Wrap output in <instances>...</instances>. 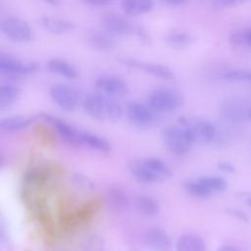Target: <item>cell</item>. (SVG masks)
Returning a JSON list of instances; mask_svg holds the SVG:
<instances>
[{
	"instance_id": "2e32d148",
	"label": "cell",
	"mask_w": 251,
	"mask_h": 251,
	"mask_svg": "<svg viewBox=\"0 0 251 251\" xmlns=\"http://www.w3.org/2000/svg\"><path fill=\"white\" fill-rule=\"evenodd\" d=\"M41 26L52 33L55 34H66L74 31L76 27L75 24L70 20L56 17L42 16L39 19Z\"/></svg>"
},
{
	"instance_id": "ab89813d",
	"label": "cell",
	"mask_w": 251,
	"mask_h": 251,
	"mask_svg": "<svg viewBox=\"0 0 251 251\" xmlns=\"http://www.w3.org/2000/svg\"><path fill=\"white\" fill-rule=\"evenodd\" d=\"M248 204H249V205H250V206H251V198H250V199H249V200H248Z\"/></svg>"
},
{
	"instance_id": "ba28073f",
	"label": "cell",
	"mask_w": 251,
	"mask_h": 251,
	"mask_svg": "<svg viewBox=\"0 0 251 251\" xmlns=\"http://www.w3.org/2000/svg\"><path fill=\"white\" fill-rule=\"evenodd\" d=\"M38 69L36 62H25L9 54H0V73L8 77L26 76L36 73Z\"/></svg>"
},
{
	"instance_id": "7402d4cb",
	"label": "cell",
	"mask_w": 251,
	"mask_h": 251,
	"mask_svg": "<svg viewBox=\"0 0 251 251\" xmlns=\"http://www.w3.org/2000/svg\"><path fill=\"white\" fill-rule=\"evenodd\" d=\"M34 118L23 116L6 117L1 120L0 127L5 132H16L28 127L34 122Z\"/></svg>"
},
{
	"instance_id": "5bb4252c",
	"label": "cell",
	"mask_w": 251,
	"mask_h": 251,
	"mask_svg": "<svg viewBox=\"0 0 251 251\" xmlns=\"http://www.w3.org/2000/svg\"><path fill=\"white\" fill-rule=\"evenodd\" d=\"M95 85L101 93L110 97L124 96L127 94L129 90L128 85L125 80L110 75L99 76L95 81Z\"/></svg>"
},
{
	"instance_id": "52a82bcc",
	"label": "cell",
	"mask_w": 251,
	"mask_h": 251,
	"mask_svg": "<svg viewBox=\"0 0 251 251\" xmlns=\"http://www.w3.org/2000/svg\"><path fill=\"white\" fill-rule=\"evenodd\" d=\"M219 113L227 122L247 123L251 121V103L240 97H230L221 103Z\"/></svg>"
},
{
	"instance_id": "f1b7e54d",
	"label": "cell",
	"mask_w": 251,
	"mask_h": 251,
	"mask_svg": "<svg viewBox=\"0 0 251 251\" xmlns=\"http://www.w3.org/2000/svg\"><path fill=\"white\" fill-rule=\"evenodd\" d=\"M222 77L227 81H250L251 72L246 70H229L222 75Z\"/></svg>"
},
{
	"instance_id": "8fae6325",
	"label": "cell",
	"mask_w": 251,
	"mask_h": 251,
	"mask_svg": "<svg viewBox=\"0 0 251 251\" xmlns=\"http://www.w3.org/2000/svg\"><path fill=\"white\" fill-rule=\"evenodd\" d=\"M119 61L130 68V69H136L139 71H142L148 75H151L155 77H159L162 79L166 80H171L175 78V74L171 68L168 66L162 65V64H157V63H151V62H145L141 61L138 59L134 58H127V57H123L119 58Z\"/></svg>"
},
{
	"instance_id": "f35d334b",
	"label": "cell",
	"mask_w": 251,
	"mask_h": 251,
	"mask_svg": "<svg viewBox=\"0 0 251 251\" xmlns=\"http://www.w3.org/2000/svg\"><path fill=\"white\" fill-rule=\"evenodd\" d=\"M246 45L251 46V29L246 30Z\"/></svg>"
},
{
	"instance_id": "e575fe53",
	"label": "cell",
	"mask_w": 251,
	"mask_h": 251,
	"mask_svg": "<svg viewBox=\"0 0 251 251\" xmlns=\"http://www.w3.org/2000/svg\"><path fill=\"white\" fill-rule=\"evenodd\" d=\"M218 168H219L221 171H223V172H225V173H227V174L234 173V171H235L234 167H233L230 163H227V162H220V163L218 164Z\"/></svg>"
},
{
	"instance_id": "44dd1931",
	"label": "cell",
	"mask_w": 251,
	"mask_h": 251,
	"mask_svg": "<svg viewBox=\"0 0 251 251\" xmlns=\"http://www.w3.org/2000/svg\"><path fill=\"white\" fill-rule=\"evenodd\" d=\"M164 40L168 46L181 49L191 45L194 41V37L190 32L184 30H171L165 35Z\"/></svg>"
},
{
	"instance_id": "8d00e7d4",
	"label": "cell",
	"mask_w": 251,
	"mask_h": 251,
	"mask_svg": "<svg viewBox=\"0 0 251 251\" xmlns=\"http://www.w3.org/2000/svg\"><path fill=\"white\" fill-rule=\"evenodd\" d=\"M218 251H238L236 248H234V247H231V246H227V245H226V246H222V247H220L219 249H218Z\"/></svg>"
},
{
	"instance_id": "cb8c5ba5",
	"label": "cell",
	"mask_w": 251,
	"mask_h": 251,
	"mask_svg": "<svg viewBox=\"0 0 251 251\" xmlns=\"http://www.w3.org/2000/svg\"><path fill=\"white\" fill-rule=\"evenodd\" d=\"M82 146H86L92 150H96L98 152L103 153H108L112 149L111 143L108 140H106L104 137L100 135L88 131H83Z\"/></svg>"
},
{
	"instance_id": "83f0119b",
	"label": "cell",
	"mask_w": 251,
	"mask_h": 251,
	"mask_svg": "<svg viewBox=\"0 0 251 251\" xmlns=\"http://www.w3.org/2000/svg\"><path fill=\"white\" fill-rule=\"evenodd\" d=\"M199 179L213 192H221L226 188V181L220 176H202Z\"/></svg>"
},
{
	"instance_id": "277c9868",
	"label": "cell",
	"mask_w": 251,
	"mask_h": 251,
	"mask_svg": "<svg viewBox=\"0 0 251 251\" xmlns=\"http://www.w3.org/2000/svg\"><path fill=\"white\" fill-rule=\"evenodd\" d=\"M186 129L193 144H209L217 137V128L211 122L197 118H181L179 120Z\"/></svg>"
},
{
	"instance_id": "1f68e13d",
	"label": "cell",
	"mask_w": 251,
	"mask_h": 251,
	"mask_svg": "<svg viewBox=\"0 0 251 251\" xmlns=\"http://www.w3.org/2000/svg\"><path fill=\"white\" fill-rule=\"evenodd\" d=\"M245 2V0H215L213 5L216 9H226L238 6Z\"/></svg>"
},
{
	"instance_id": "7c38bea8",
	"label": "cell",
	"mask_w": 251,
	"mask_h": 251,
	"mask_svg": "<svg viewBox=\"0 0 251 251\" xmlns=\"http://www.w3.org/2000/svg\"><path fill=\"white\" fill-rule=\"evenodd\" d=\"M40 118L49 124L66 142L76 146H82L83 130H80L67 122L48 114H41Z\"/></svg>"
},
{
	"instance_id": "3957f363",
	"label": "cell",
	"mask_w": 251,
	"mask_h": 251,
	"mask_svg": "<svg viewBox=\"0 0 251 251\" xmlns=\"http://www.w3.org/2000/svg\"><path fill=\"white\" fill-rule=\"evenodd\" d=\"M162 141L167 150L176 156L188 153L194 145L183 126H171L162 131Z\"/></svg>"
},
{
	"instance_id": "f546056e",
	"label": "cell",
	"mask_w": 251,
	"mask_h": 251,
	"mask_svg": "<svg viewBox=\"0 0 251 251\" xmlns=\"http://www.w3.org/2000/svg\"><path fill=\"white\" fill-rule=\"evenodd\" d=\"M74 183L80 189L85 190V191H90L94 188V183L93 181L84 175L81 174H76L74 176Z\"/></svg>"
},
{
	"instance_id": "ac0fdd59",
	"label": "cell",
	"mask_w": 251,
	"mask_h": 251,
	"mask_svg": "<svg viewBox=\"0 0 251 251\" xmlns=\"http://www.w3.org/2000/svg\"><path fill=\"white\" fill-rule=\"evenodd\" d=\"M176 251H206L203 238L195 233H185L179 236L176 242Z\"/></svg>"
},
{
	"instance_id": "ffe728a7",
	"label": "cell",
	"mask_w": 251,
	"mask_h": 251,
	"mask_svg": "<svg viewBox=\"0 0 251 251\" xmlns=\"http://www.w3.org/2000/svg\"><path fill=\"white\" fill-rule=\"evenodd\" d=\"M121 5L126 15L140 16L153 10L154 0H122Z\"/></svg>"
},
{
	"instance_id": "e0dca14e",
	"label": "cell",
	"mask_w": 251,
	"mask_h": 251,
	"mask_svg": "<svg viewBox=\"0 0 251 251\" xmlns=\"http://www.w3.org/2000/svg\"><path fill=\"white\" fill-rule=\"evenodd\" d=\"M47 68L51 73L68 79H74L78 75L76 68L64 59L51 58L47 62Z\"/></svg>"
},
{
	"instance_id": "74e56055",
	"label": "cell",
	"mask_w": 251,
	"mask_h": 251,
	"mask_svg": "<svg viewBox=\"0 0 251 251\" xmlns=\"http://www.w3.org/2000/svg\"><path fill=\"white\" fill-rule=\"evenodd\" d=\"M43 1H45L47 4L51 6H59L61 4L60 0H43Z\"/></svg>"
},
{
	"instance_id": "9c48e42d",
	"label": "cell",
	"mask_w": 251,
	"mask_h": 251,
	"mask_svg": "<svg viewBox=\"0 0 251 251\" xmlns=\"http://www.w3.org/2000/svg\"><path fill=\"white\" fill-rule=\"evenodd\" d=\"M126 116L131 124L138 127L147 128L153 126L159 120L160 113L156 112L147 103L132 101L126 105Z\"/></svg>"
},
{
	"instance_id": "484cf974",
	"label": "cell",
	"mask_w": 251,
	"mask_h": 251,
	"mask_svg": "<svg viewBox=\"0 0 251 251\" xmlns=\"http://www.w3.org/2000/svg\"><path fill=\"white\" fill-rule=\"evenodd\" d=\"M108 201L111 206L118 211L126 210L129 206L127 195L120 187H111L108 190Z\"/></svg>"
},
{
	"instance_id": "603a6c76",
	"label": "cell",
	"mask_w": 251,
	"mask_h": 251,
	"mask_svg": "<svg viewBox=\"0 0 251 251\" xmlns=\"http://www.w3.org/2000/svg\"><path fill=\"white\" fill-rule=\"evenodd\" d=\"M135 207L140 214L146 217H154L158 215L160 211V205L158 201L152 196L148 195L136 196Z\"/></svg>"
},
{
	"instance_id": "9a60e30c",
	"label": "cell",
	"mask_w": 251,
	"mask_h": 251,
	"mask_svg": "<svg viewBox=\"0 0 251 251\" xmlns=\"http://www.w3.org/2000/svg\"><path fill=\"white\" fill-rule=\"evenodd\" d=\"M143 240L147 248L151 251H170L172 247L169 234L159 227L147 229L144 233Z\"/></svg>"
},
{
	"instance_id": "d6a6232c",
	"label": "cell",
	"mask_w": 251,
	"mask_h": 251,
	"mask_svg": "<svg viewBox=\"0 0 251 251\" xmlns=\"http://www.w3.org/2000/svg\"><path fill=\"white\" fill-rule=\"evenodd\" d=\"M226 212L229 215L235 217L236 219H238V220H240V221H242L244 223H248L249 222V219H248L247 215L243 211H241V210H238V209H228Z\"/></svg>"
},
{
	"instance_id": "d590c367",
	"label": "cell",
	"mask_w": 251,
	"mask_h": 251,
	"mask_svg": "<svg viewBox=\"0 0 251 251\" xmlns=\"http://www.w3.org/2000/svg\"><path fill=\"white\" fill-rule=\"evenodd\" d=\"M163 1L168 4H171V5H180L184 2H186L187 0H163Z\"/></svg>"
},
{
	"instance_id": "8992f818",
	"label": "cell",
	"mask_w": 251,
	"mask_h": 251,
	"mask_svg": "<svg viewBox=\"0 0 251 251\" xmlns=\"http://www.w3.org/2000/svg\"><path fill=\"white\" fill-rule=\"evenodd\" d=\"M147 104L158 113H171L183 104V97L176 90L159 88L147 96Z\"/></svg>"
},
{
	"instance_id": "5b68a950",
	"label": "cell",
	"mask_w": 251,
	"mask_h": 251,
	"mask_svg": "<svg viewBox=\"0 0 251 251\" xmlns=\"http://www.w3.org/2000/svg\"><path fill=\"white\" fill-rule=\"evenodd\" d=\"M0 29L4 36L9 40L19 43L30 42L34 39L35 34L32 27L27 22L19 17H5L1 20Z\"/></svg>"
},
{
	"instance_id": "6da1fadb",
	"label": "cell",
	"mask_w": 251,
	"mask_h": 251,
	"mask_svg": "<svg viewBox=\"0 0 251 251\" xmlns=\"http://www.w3.org/2000/svg\"><path fill=\"white\" fill-rule=\"evenodd\" d=\"M82 107L89 117L99 122H116L124 114L122 105L103 93L87 94L82 100Z\"/></svg>"
},
{
	"instance_id": "4dcf8cb0",
	"label": "cell",
	"mask_w": 251,
	"mask_h": 251,
	"mask_svg": "<svg viewBox=\"0 0 251 251\" xmlns=\"http://www.w3.org/2000/svg\"><path fill=\"white\" fill-rule=\"evenodd\" d=\"M83 249L84 251H103V241L97 236H92L88 238Z\"/></svg>"
},
{
	"instance_id": "4fadbf2b",
	"label": "cell",
	"mask_w": 251,
	"mask_h": 251,
	"mask_svg": "<svg viewBox=\"0 0 251 251\" xmlns=\"http://www.w3.org/2000/svg\"><path fill=\"white\" fill-rule=\"evenodd\" d=\"M101 24L107 32L115 35H134L137 26L126 17L114 13L104 15Z\"/></svg>"
},
{
	"instance_id": "d6986e66",
	"label": "cell",
	"mask_w": 251,
	"mask_h": 251,
	"mask_svg": "<svg viewBox=\"0 0 251 251\" xmlns=\"http://www.w3.org/2000/svg\"><path fill=\"white\" fill-rule=\"evenodd\" d=\"M87 41L90 46L100 51H109L116 46L115 39L107 31L92 30L87 34Z\"/></svg>"
},
{
	"instance_id": "7a4b0ae2",
	"label": "cell",
	"mask_w": 251,
	"mask_h": 251,
	"mask_svg": "<svg viewBox=\"0 0 251 251\" xmlns=\"http://www.w3.org/2000/svg\"><path fill=\"white\" fill-rule=\"evenodd\" d=\"M131 176L141 183L162 182L172 176L169 165L160 158L146 157L132 161L129 164Z\"/></svg>"
},
{
	"instance_id": "30bf717a",
	"label": "cell",
	"mask_w": 251,
	"mask_h": 251,
	"mask_svg": "<svg viewBox=\"0 0 251 251\" xmlns=\"http://www.w3.org/2000/svg\"><path fill=\"white\" fill-rule=\"evenodd\" d=\"M50 97L65 111H74L77 108L80 97L78 92L72 86L64 83H55L50 87Z\"/></svg>"
},
{
	"instance_id": "836d02e7",
	"label": "cell",
	"mask_w": 251,
	"mask_h": 251,
	"mask_svg": "<svg viewBox=\"0 0 251 251\" xmlns=\"http://www.w3.org/2000/svg\"><path fill=\"white\" fill-rule=\"evenodd\" d=\"M87 5L94 6V7H102V6H107L110 5L111 3L114 2V0H81Z\"/></svg>"
},
{
	"instance_id": "d4e9b609",
	"label": "cell",
	"mask_w": 251,
	"mask_h": 251,
	"mask_svg": "<svg viewBox=\"0 0 251 251\" xmlns=\"http://www.w3.org/2000/svg\"><path fill=\"white\" fill-rule=\"evenodd\" d=\"M21 89L12 83L0 85V108L6 109L13 105L20 97Z\"/></svg>"
},
{
	"instance_id": "4316f807",
	"label": "cell",
	"mask_w": 251,
	"mask_h": 251,
	"mask_svg": "<svg viewBox=\"0 0 251 251\" xmlns=\"http://www.w3.org/2000/svg\"><path fill=\"white\" fill-rule=\"evenodd\" d=\"M184 189L189 195L197 198H207L213 194L199 178L186 181L184 183Z\"/></svg>"
}]
</instances>
